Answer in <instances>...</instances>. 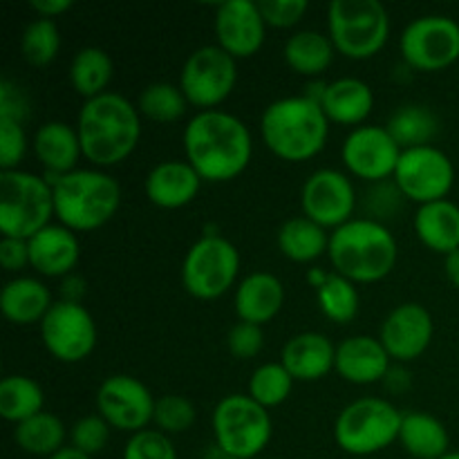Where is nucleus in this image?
I'll list each match as a JSON object with an SVG mask.
<instances>
[{
	"instance_id": "obj_1",
	"label": "nucleus",
	"mask_w": 459,
	"mask_h": 459,
	"mask_svg": "<svg viewBox=\"0 0 459 459\" xmlns=\"http://www.w3.org/2000/svg\"><path fill=\"white\" fill-rule=\"evenodd\" d=\"M186 161L202 182H231L254 155L251 133L238 117L222 110L197 112L184 130Z\"/></svg>"
},
{
	"instance_id": "obj_2",
	"label": "nucleus",
	"mask_w": 459,
	"mask_h": 459,
	"mask_svg": "<svg viewBox=\"0 0 459 459\" xmlns=\"http://www.w3.org/2000/svg\"><path fill=\"white\" fill-rule=\"evenodd\" d=\"M76 133L85 160L99 169L117 166L137 148L142 137V115L126 97L106 92L83 103Z\"/></svg>"
},
{
	"instance_id": "obj_3",
	"label": "nucleus",
	"mask_w": 459,
	"mask_h": 459,
	"mask_svg": "<svg viewBox=\"0 0 459 459\" xmlns=\"http://www.w3.org/2000/svg\"><path fill=\"white\" fill-rule=\"evenodd\" d=\"M263 142L278 160L307 161L325 148L330 134V119L321 103L303 97H285L269 103L260 117Z\"/></svg>"
},
{
	"instance_id": "obj_4",
	"label": "nucleus",
	"mask_w": 459,
	"mask_h": 459,
	"mask_svg": "<svg viewBox=\"0 0 459 459\" xmlns=\"http://www.w3.org/2000/svg\"><path fill=\"white\" fill-rule=\"evenodd\" d=\"M330 263L334 273L357 282H379L397 264L399 247L388 227L372 218L350 220L330 236Z\"/></svg>"
},
{
	"instance_id": "obj_5",
	"label": "nucleus",
	"mask_w": 459,
	"mask_h": 459,
	"mask_svg": "<svg viewBox=\"0 0 459 459\" xmlns=\"http://www.w3.org/2000/svg\"><path fill=\"white\" fill-rule=\"evenodd\" d=\"M48 182L54 188V215L70 231H97L119 211L121 188L103 170L76 169Z\"/></svg>"
},
{
	"instance_id": "obj_6",
	"label": "nucleus",
	"mask_w": 459,
	"mask_h": 459,
	"mask_svg": "<svg viewBox=\"0 0 459 459\" xmlns=\"http://www.w3.org/2000/svg\"><path fill=\"white\" fill-rule=\"evenodd\" d=\"M54 188L45 178L27 170H0V231L3 238L30 240L49 227Z\"/></svg>"
},
{
	"instance_id": "obj_7",
	"label": "nucleus",
	"mask_w": 459,
	"mask_h": 459,
	"mask_svg": "<svg viewBox=\"0 0 459 459\" xmlns=\"http://www.w3.org/2000/svg\"><path fill=\"white\" fill-rule=\"evenodd\" d=\"M327 27L336 52L366 61L385 48L390 18L379 0H334L327 9Z\"/></svg>"
},
{
	"instance_id": "obj_8",
	"label": "nucleus",
	"mask_w": 459,
	"mask_h": 459,
	"mask_svg": "<svg viewBox=\"0 0 459 459\" xmlns=\"http://www.w3.org/2000/svg\"><path fill=\"white\" fill-rule=\"evenodd\" d=\"M402 417V412L385 399H357L336 417L334 442L348 455H375L399 439Z\"/></svg>"
},
{
	"instance_id": "obj_9",
	"label": "nucleus",
	"mask_w": 459,
	"mask_h": 459,
	"mask_svg": "<svg viewBox=\"0 0 459 459\" xmlns=\"http://www.w3.org/2000/svg\"><path fill=\"white\" fill-rule=\"evenodd\" d=\"M273 424L267 408L249 394H229L213 411V435L220 453L236 459L258 457L272 442Z\"/></svg>"
},
{
	"instance_id": "obj_10",
	"label": "nucleus",
	"mask_w": 459,
	"mask_h": 459,
	"mask_svg": "<svg viewBox=\"0 0 459 459\" xmlns=\"http://www.w3.org/2000/svg\"><path fill=\"white\" fill-rule=\"evenodd\" d=\"M240 272L236 245L222 236H204L188 249L182 264V282L197 300H215L227 294Z\"/></svg>"
},
{
	"instance_id": "obj_11",
	"label": "nucleus",
	"mask_w": 459,
	"mask_h": 459,
	"mask_svg": "<svg viewBox=\"0 0 459 459\" xmlns=\"http://www.w3.org/2000/svg\"><path fill=\"white\" fill-rule=\"evenodd\" d=\"M238 83V63L220 45H204L186 58L179 76V88L188 106L200 112L215 110L231 97Z\"/></svg>"
},
{
	"instance_id": "obj_12",
	"label": "nucleus",
	"mask_w": 459,
	"mask_h": 459,
	"mask_svg": "<svg viewBox=\"0 0 459 459\" xmlns=\"http://www.w3.org/2000/svg\"><path fill=\"white\" fill-rule=\"evenodd\" d=\"M453 184L455 166L444 151L435 146H420L402 152L394 170V186L406 200L417 202L420 206L446 200Z\"/></svg>"
},
{
	"instance_id": "obj_13",
	"label": "nucleus",
	"mask_w": 459,
	"mask_h": 459,
	"mask_svg": "<svg viewBox=\"0 0 459 459\" xmlns=\"http://www.w3.org/2000/svg\"><path fill=\"white\" fill-rule=\"evenodd\" d=\"M399 48L403 61L412 70H446L459 58V25L453 18L437 13L415 18L403 30Z\"/></svg>"
},
{
	"instance_id": "obj_14",
	"label": "nucleus",
	"mask_w": 459,
	"mask_h": 459,
	"mask_svg": "<svg viewBox=\"0 0 459 459\" xmlns=\"http://www.w3.org/2000/svg\"><path fill=\"white\" fill-rule=\"evenodd\" d=\"M45 350L63 363H79L92 354L97 345V325L83 303L58 300L40 323Z\"/></svg>"
},
{
	"instance_id": "obj_15",
	"label": "nucleus",
	"mask_w": 459,
	"mask_h": 459,
	"mask_svg": "<svg viewBox=\"0 0 459 459\" xmlns=\"http://www.w3.org/2000/svg\"><path fill=\"white\" fill-rule=\"evenodd\" d=\"M303 215L318 227L339 229L348 224L357 209V193L348 175L334 169H321L307 178L300 191Z\"/></svg>"
},
{
	"instance_id": "obj_16",
	"label": "nucleus",
	"mask_w": 459,
	"mask_h": 459,
	"mask_svg": "<svg viewBox=\"0 0 459 459\" xmlns=\"http://www.w3.org/2000/svg\"><path fill=\"white\" fill-rule=\"evenodd\" d=\"M151 390L130 375H112L99 385L97 411L112 429L142 433L155 415Z\"/></svg>"
},
{
	"instance_id": "obj_17",
	"label": "nucleus",
	"mask_w": 459,
	"mask_h": 459,
	"mask_svg": "<svg viewBox=\"0 0 459 459\" xmlns=\"http://www.w3.org/2000/svg\"><path fill=\"white\" fill-rule=\"evenodd\" d=\"M402 148L394 142L393 134L381 126H359L343 142V164L354 178L366 182H384L394 178Z\"/></svg>"
},
{
	"instance_id": "obj_18",
	"label": "nucleus",
	"mask_w": 459,
	"mask_h": 459,
	"mask_svg": "<svg viewBox=\"0 0 459 459\" xmlns=\"http://www.w3.org/2000/svg\"><path fill=\"white\" fill-rule=\"evenodd\" d=\"M435 325L429 309L420 303H403L388 314L381 325L379 341L390 359L408 363L420 359L433 341Z\"/></svg>"
},
{
	"instance_id": "obj_19",
	"label": "nucleus",
	"mask_w": 459,
	"mask_h": 459,
	"mask_svg": "<svg viewBox=\"0 0 459 459\" xmlns=\"http://www.w3.org/2000/svg\"><path fill=\"white\" fill-rule=\"evenodd\" d=\"M264 22L258 3L251 0H227L215 12V36L218 45L233 58H249L260 52L264 43Z\"/></svg>"
},
{
	"instance_id": "obj_20",
	"label": "nucleus",
	"mask_w": 459,
	"mask_h": 459,
	"mask_svg": "<svg viewBox=\"0 0 459 459\" xmlns=\"http://www.w3.org/2000/svg\"><path fill=\"white\" fill-rule=\"evenodd\" d=\"M334 370L341 379L354 385H370L384 381L390 370V354L375 336H350L336 348Z\"/></svg>"
},
{
	"instance_id": "obj_21",
	"label": "nucleus",
	"mask_w": 459,
	"mask_h": 459,
	"mask_svg": "<svg viewBox=\"0 0 459 459\" xmlns=\"http://www.w3.org/2000/svg\"><path fill=\"white\" fill-rule=\"evenodd\" d=\"M27 245H30V267H34L40 276L65 278L79 263V240L74 231L63 224H49L30 238Z\"/></svg>"
},
{
	"instance_id": "obj_22",
	"label": "nucleus",
	"mask_w": 459,
	"mask_h": 459,
	"mask_svg": "<svg viewBox=\"0 0 459 459\" xmlns=\"http://www.w3.org/2000/svg\"><path fill=\"white\" fill-rule=\"evenodd\" d=\"M202 186V178L188 161L169 160L157 164L146 178V195L160 209H182L191 204Z\"/></svg>"
},
{
	"instance_id": "obj_23",
	"label": "nucleus",
	"mask_w": 459,
	"mask_h": 459,
	"mask_svg": "<svg viewBox=\"0 0 459 459\" xmlns=\"http://www.w3.org/2000/svg\"><path fill=\"white\" fill-rule=\"evenodd\" d=\"M281 363L294 377V381H318L334 370L336 348L325 334L303 332L287 341Z\"/></svg>"
},
{
	"instance_id": "obj_24",
	"label": "nucleus",
	"mask_w": 459,
	"mask_h": 459,
	"mask_svg": "<svg viewBox=\"0 0 459 459\" xmlns=\"http://www.w3.org/2000/svg\"><path fill=\"white\" fill-rule=\"evenodd\" d=\"M34 152L48 175L45 179H56L76 170L81 151V139L76 128L65 121H48L34 134Z\"/></svg>"
},
{
	"instance_id": "obj_25",
	"label": "nucleus",
	"mask_w": 459,
	"mask_h": 459,
	"mask_svg": "<svg viewBox=\"0 0 459 459\" xmlns=\"http://www.w3.org/2000/svg\"><path fill=\"white\" fill-rule=\"evenodd\" d=\"M285 305V287L273 273L255 272L236 290V314L242 323L263 327L273 321Z\"/></svg>"
},
{
	"instance_id": "obj_26",
	"label": "nucleus",
	"mask_w": 459,
	"mask_h": 459,
	"mask_svg": "<svg viewBox=\"0 0 459 459\" xmlns=\"http://www.w3.org/2000/svg\"><path fill=\"white\" fill-rule=\"evenodd\" d=\"M321 108L330 124L359 126L370 117L375 108V92L366 81L345 76L325 85Z\"/></svg>"
},
{
	"instance_id": "obj_27",
	"label": "nucleus",
	"mask_w": 459,
	"mask_h": 459,
	"mask_svg": "<svg viewBox=\"0 0 459 459\" xmlns=\"http://www.w3.org/2000/svg\"><path fill=\"white\" fill-rule=\"evenodd\" d=\"M52 305V291L36 278H13L3 287V294H0L4 318L16 325L43 323Z\"/></svg>"
},
{
	"instance_id": "obj_28",
	"label": "nucleus",
	"mask_w": 459,
	"mask_h": 459,
	"mask_svg": "<svg viewBox=\"0 0 459 459\" xmlns=\"http://www.w3.org/2000/svg\"><path fill=\"white\" fill-rule=\"evenodd\" d=\"M415 231L421 245L435 254H453L459 249V206L451 200L420 206L415 213Z\"/></svg>"
},
{
	"instance_id": "obj_29",
	"label": "nucleus",
	"mask_w": 459,
	"mask_h": 459,
	"mask_svg": "<svg viewBox=\"0 0 459 459\" xmlns=\"http://www.w3.org/2000/svg\"><path fill=\"white\" fill-rule=\"evenodd\" d=\"M399 442L415 459H442L448 455V430L429 412H406L402 417Z\"/></svg>"
},
{
	"instance_id": "obj_30",
	"label": "nucleus",
	"mask_w": 459,
	"mask_h": 459,
	"mask_svg": "<svg viewBox=\"0 0 459 459\" xmlns=\"http://www.w3.org/2000/svg\"><path fill=\"white\" fill-rule=\"evenodd\" d=\"M334 43L330 36H323L316 30H303L290 36L285 43V61L296 74L318 76L334 61Z\"/></svg>"
},
{
	"instance_id": "obj_31",
	"label": "nucleus",
	"mask_w": 459,
	"mask_h": 459,
	"mask_svg": "<svg viewBox=\"0 0 459 459\" xmlns=\"http://www.w3.org/2000/svg\"><path fill=\"white\" fill-rule=\"evenodd\" d=\"M278 249L291 263H314L330 249V236L309 218L287 220L278 231Z\"/></svg>"
},
{
	"instance_id": "obj_32",
	"label": "nucleus",
	"mask_w": 459,
	"mask_h": 459,
	"mask_svg": "<svg viewBox=\"0 0 459 459\" xmlns=\"http://www.w3.org/2000/svg\"><path fill=\"white\" fill-rule=\"evenodd\" d=\"M112 58L108 56L106 49L101 48H83L76 52L70 65V81L72 88L85 97V101L97 99L108 92V85L112 81Z\"/></svg>"
},
{
	"instance_id": "obj_33",
	"label": "nucleus",
	"mask_w": 459,
	"mask_h": 459,
	"mask_svg": "<svg viewBox=\"0 0 459 459\" xmlns=\"http://www.w3.org/2000/svg\"><path fill=\"white\" fill-rule=\"evenodd\" d=\"M43 388L31 377L12 375L0 384V417L12 424H22L34 415L43 412Z\"/></svg>"
},
{
	"instance_id": "obj_34",
	"label": "nucleus",
	"mask_w": 459,
	"mask_h": 459,
	"mask_svg": "<svg viewBox=\"0 0 459 459\" xmlns=\"http://www.w3.org/2000/svg\"><path fill=\"white\" fill-rule=\"evenodd\" d=\"M13 439H16L18 448L27 453V455L36 457H52L56 455L65 442V426L52 412H39L31 420L22 421L13 430Z\"/></svg>"
},
{
	"instance_id": "obj_35",
	"label": "nucleus",
	"mask_w": 459,
	"mask_h": 459,
	"mask_svg": "<svg viewBox=\"0 0 459 459\" xmlns=\"http://www.w3.org/2000/svg\"><path fill=\"white\" fill-rule=\"evenodd\" d=\"M402 151L430 146L439 130V121L426 106H403L394 112L385 126Z\"/></svg>"
},
{
	"instance_id": "obj_36",
	"label": "nucleus",
	"mask_w": 459,
	"mask_h": 459,
	"mask_svg": "<svg viewBox=\"0 0 459 459\" xmlns=\"http://www.w3.org/2000/svg\"><path fill=\"white\" fill-rule=\"evenodd\" d=\"M316 300L323 316L339 325L352 323L359 314V305H361L357 285L339 273H330V278L318 287Z\"/></svg>"
},
{
	"instance_id": "obj_37",
	"label": "nucleus",
	"mask_w": 459,
	"mask_h": 459,
	"mask_svg": "<svg viewBox=\"0 0 459 459\" xmlns=\"http://www.w3.org/2000/svg\"><path fill=\"white\" fill-rule=\"evenodd\" d=\"M186 108L188 101L182 88L173 83H161V81L143 88V92L137 99L139 115L155 121V124H173V121L182 119Z\"/></svg>"
},
{
	"instance_id": "obj_38",
	"label": "nucleus",
	"mask_w": 459,
	"mask_h": 459,
	"mask_svg": "<svg viewBox=\"0 0 459 459\" xmlns=\"http://www.w3.org/2000/svg\"><path fill=\"white\" fill-rule=\"evenodd\" d=\"M291 388H294V377L282 363H264L249 379V397L267 411L285 403Z\"/></svg>"
},
{
	"instance_id": "obj_39",
	"label": "nucleus",
	"mask_w": 459,
	"mask_h": 459,
	"mask_svg": "<svg viewBox=\"0 0 459 459\" xmlns=\"http://www.w3.org/2000/svg\"><path fill=\"white\" fill-rule=\"evenodd\" d=\"M22 56L30 65L45 67L58 56L61 49V34H58L56 22L49 18H36L25 27L21 39Z\"/></svg>"
},
{
	"instance_id": "obj_40",
	"label": "nucleus",
	"mask_w": 459,
	"mask_h": 459,
	"mask_svg": "<svg viewBox=\"0 0 459 459\" xmlns=\"http://www.w3.org/2000/svg\"><path fill=\"white\" fill-rule=\"evenodd\" d=\"M195 406L188 402L182 394H164L155 402V421L157 430L164 435H179L186 433L193 424H195Z\"/></svg>"
},
{
	"instance_id": "obj_41",
	"label": "nucleus",
	"mask_w": 459,
	"mask_h": 459,
	"mask_svg": "<svg viewBox=\"0 0 459 459\" xmlns=\"http://www.w3.org/2000/svg\"><path fill=\"white\" fill-rule=\"evenodd\" d=\"M112 426L101 415H88L79 420L72 429V446L85 455L94 457L110 442Z\"/></svg>"
},
{
	"instance_id": "obj_42",
	"label": "nucleus",
	"mask_w": 459,
	"mask_h": 459,
	"mask_svg": "<svg viewBox=\"0 0 459 459\" xmlns=\"http://www.w3.org/2000/svg\"><path fill=\"white\" fill-rule=\"evenodd\" d=\"M124 459H178V451L161 430H142L128 439Z\"/></svg>"
},
{
	"instance_id": "obj_43",
	"label": "nucleus",
	"mask_w": 459,
	"mask_h": 459,
	"mask_svg": "<svg viewBox=\"0 0 459 459\" xmlns=\"http://www.w3.org/2000/svg\"><path fill=\"white\" fill-rule=\"evenodd\" d=\"M27 152V134L21 121L0 117V169L18 170Z\"/></svg>"
},
{
	"instance_id": "obj_44",
	"label": "nucleus",
	"mask_w": 459,
	"mask_h": 459,
	"mask_svg": "<svg viewBox=\"0 0 459 459\" xmlns=\"http://www.w3.org/2000/svg\"><path fill=\"white\" fill-rule=\"evenodd\" d=\"M307 7L309 4L305 0H263V3H258L264 22L276 27V30L299 25L307 13Z\"/></svg>"
},
{
	"instance_id": "obj_45",
	"label": "nucleus",
	"mask_w": 459,
	"mask_h": 459,
	"mask_svg": "<svg viewBox=\"0 0 459 459\" xmlns=\"http://www.w3.org/2000/svg\"><path fill=\"white\" fill-rule=\"evenodd\" d=\"M263 345H264V334L260 325L240 321L238 325H233L231 330H229L227 348L229 352H231L236 359H240V361L258 357Z\"/></svg>"
},
{
	"instance_id": "obj_46",
	"label": "nucleus",
	"mask_w": 459,
	"mask_h": 459,
	"mask_svg": "<svg viewBox=\"0 0 459 459\" xmlns=\"http://www.w3.org/2000/svg\"><path fill=\"white\" fill-rule=\"evenodd\" d=\"M0 264L7 272H22L30 267V245L18 238H3L0 240Z\"/></svg>"
},
{
	"instance_id": "obj_47",
	"label": "nucleus",
	"mask_w": 459,
	"mask_h": 459,
	"mask_svg": "<svg viewBox=\"0 0 459 459\" xmlns=\"http://www.w3.org/2000/svg\"><path fill=\"white\" fill-rule=\"evenodd\" d=\"M27 115V101L21 94V90L13 88L9 81L0 83V117H9L13 121L25 119Z\"/></svg>"
},
{
	"instance_id": "obj_48",
	"label": "nucleus",
	"mask_w": 459,
	"mask_h": 459,
	"mask_svg": "<svg viewBox=\"0 0 459 459\" xmlns=\"http://www.w3.org/2000/svg\"><path fill=\"white\" fill-rule=\"evenodd\" d=\"M30 7L39 13L40 18H56L72 7V0H31Z\"/></svg>"
},
{
	"instance_id": "obj_49",
	"label": "nucleus",
	"mask_w": 459,
	"mask_h": 459,
	"mask_svg": "<svg viewBox=\"0 0 459 459\" xmlns=\"http://www.w3.org/2000/svg\"><path fill=\"white\" fill-rule=\"evenodd\" d=\"M63 300H70V303H81L85 296V281L81 276H74V273H70V276H65V281H63Z\"/></svg>"
},
{
	"instance_id": "obj_50",
	"label": "nucleus",
	"mask_w": 459,
	"mask_h": 459,
	"mask_svg": "<svg viewBox=\"0 0 459 459\" xmlns=\"http://www.w3.org/2000/svg\"><path fill=\"white\" fill-rule=\"evenodd\" d=\"M385 385H388V390H393V393H403V390L411 388V375H408L403 368H390L388 375H385Z\"/></svg>"
},
{
	"instance_id": "obj_51",
	"label": "nucleus",
	"mask_w": 459,
	"mask_h": 459,
	"mask_svg": "<svg viewBox=\"0 0 459 459\" xmlns=\"http://www.w3.org/2000/svg\"><path fill=\"white\" fill-rule=\"evenodd\" d=\"M444 269H446V278L459 290V249L446 255L444 260Z\"/></svg>"
},
{
	"instance_id": "obj_52",
	"label": "nucleus",
	"mask_w": 459,
	"mask_h": 459,
	"mask_svg": "<svg viewBox=\"0 0 459 459\" xmlns=\"http://www.w3.org/2000/svg\"><path fill=\"white\" fill-rule=\"evenodd\" d=\"M49 459H92V457L85 455V453H81V451H76L74 446H65V448H61L56 455H52Z\"/></svg>"
},
{
	"instance_id": "obj_53",
	"label": "nucleus",
	"mask_w": 459,
	"mask_h": 459,
	"mask_svg": "<svg viewBox=\"0 0 459 459\" xmlns=\"http://www.w3.org/2000/svg\"><path fill=\"white\" fill-rule=\"evenodd\" d=\"M327 278H330V273H323L321 269H312V272H309V282H312L316 290L323 285V282L327 281Z\"/></svg>"
},
{
	"instance_id": "obj_54",
	"label": "nucleus",
	"mask_w": 459,
	"mask_h": 459,
	"mask_svg": "<svg viewBox=\"0 0 459 459\" xmlns=\"http://www.w3.org/2000/svg\"><path fill=\"white\" fill-rule=\"evenodd\" d=\"M442 459H459V453H448V455H444Z\"/></svg>"
},
{
	"instance_id": "obj_55",
	"label": "nucleus",
	"mask_w": 459,
	"mask_h": 459,
	"mask_svg": "<svg viewBox=\"0 0 459 459\" xmlns=\"http://www.w3.org/2000/svg\"><path fill=\"white\" fill-rule=\"evenodd\" d=\"M220 459H236V457H227V455H222Z\"/></svg>"
}]
</instances>
